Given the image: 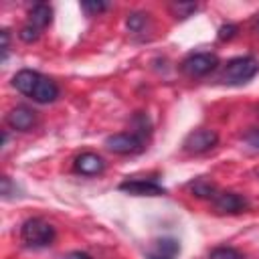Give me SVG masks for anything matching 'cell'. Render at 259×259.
Returning <instances> with one entry per match:
<instances>
[{
	"label": "cell",
	"mask_w": 259,
	"mask_h": 259,
	"mask_svg": "<svg viewBox=\"0 0 259 259\" xmlns=\"http://www.w3.org/2000/svg\"><path fill=\"white\" fill-rule=\"evenodd\" d=\"M237 34V26L235 24H223L219 28V40H231Z\"/></svg>",
	"instance_id": "cell-20"
},
{
	"label": "cell",
	"mask_w": 259,
	"mask_h": 259,
	"mask_svg": "<svg viewBox=\"0 0 259 259\" xmlns=\"http://www.w3.org/2000/svg\"><path fill=\"white\" fill-rule=\"evenodd\" d=\"M75 170L83 176H97L105 170V160L95 152H83L75 158Z\"/></svg>",
	"instance_id": "cell-9"
},
{
	"label": "cell",
	"mask_w": 259,
	"mask_h": 259,
	"mask_svg": "<svg viewBox=\"0 0 259 259\" xmlns=\"http://www.w3.org/2000/svg\"><path fill=\"white\" fill-rule=\"evenodd\" d=\"M190 190H192V194H196L200 198H214L217 196L214 184L208 182V180H204V178H198V180L190 182Z\"/></svg>",
	"instance_id": "cell-13"
},
{
	"label": "cell",
	"mask_w": 259,
	"mask_h": 259,
	"mask_svg": "<svg viewBox=\"0 0 259 259\" xmlns=\"http://www.w3.org/2000/svg\"><path fill=\"white\" fill-rule=\"evenodd\" d=\"M217 144H219V134H217L214 130L200 127V130L190 132V134L184 138L182 148H184V152H188V154H204V152L212 150Z\"/></svg>",
	"instance_id": "cell-5"
},
{
	"label": "cell",
	"mask_w": 259,
	"mask_h": 259,
	"mask_svg": "<svg viewBox=\"0 0 259 259\" xmlns=\"http://www.w3.org/2000/svg\"><path fill=\"white\" fill-rule=\"evenodd\" d=\"M63 259H91V255L83 253V251H71L69 255H65Z\"/></svg>",
	"instance_id": "cell-23"
},
{
	"label": "cell",
	"mask_w": 259,
	"mask_h": 259,
	"mask_svg": "<svg viewBox=\"0 0 259 259\" xmlns=\"http://www.w3.org/2000/svg\"><path fill=\"white\" fill-rule=\"evenodd\" d=\"M38 79H40V73H36L32 69H22L12 77V85L16 87V91H20L22 95L30 97L34 87H36V83H38Z\"/></svg>",
	"instance_id": "cell-11"
},
{
	"label": "cell",
	"mask_w": 259,
	"mask_h": 259,
	"mask_svg": "<svg viewBox=\"0 0 259 259\" xmlns=\"http://www.w3.org/2000/svg\"><path fill=\"white\" fill-rule=\"evenodd\" d=\"M117 188L121 192L134 194V196H162V194H166V188L162 184H158L156 180H142V178L123 180Z\"/></svg>",
	"instance_id": "cell-6"
},
{
	"label": "cell",
	"mask_w": 259,
	"mask_h": 259,
	"mask_svg": "<svg viewBox=\"0 0 259 259\" xmlns=\"http://www.w3.org/2000/svg\"><path fill=\"white\" fill-rule=\"evenodd\" d=\"M107 2H95V0H85V2H81V8L87 12V14H99V12H103V10H107Z\"/></svg>",
	"instance_id": "cell-16"
},
{
	"label": "cell",
	"mask_w": 259,
	"mask_h": 259,
	"mask_svg": "<svg viewBox=\"0 0 259 259\" xmlns=\"http://www.w3.org/2000/svg\"><path fill=\"white\" fill-rule=\"evenodd\" d=\"M178 249H180V247H178V243H176V241H172V239H164V241H160L162 257H164V255H174Z\"/></svg>",
	"instance_id": "cell-19"
},
{
	"label": "cell",
	"mask_w": 259,
	"mask_h": 259,
	"mask_svg": "<svg viewBox=\"0 0 259 259\" xmlns=\"http://www.w3.org/2000/svg\"><path fill=\"white\" fill-rule=\"evenodd\" d=\"M217 67H219V57L212 53H192L180 63V69L188 77H204Z\"/></svg>",
	"instance_id": "cell-4"
},
{
	"label": "cell",
	"mask_w": 259,
	"mask_h": 259,
	"mask_svg": "<svg viewBox=\"0 0 259 259\" xmlns=\"http://www.w3.org/2000/svg\"><path fill=\"white\" fill-rule=\"evenodd\" d=\"M105 148L117 156H132L144 150V138L134 132H119L105 138Z\"/></svg>",
	"instance_id": "cell-3"
},
{
	"label": "cell",
	"mask_w": 259,
	"mask_h": 259,
	"mask_svg": "<svg viewBox=\"0 0 259 259\" xmlns=\"http://www.w3.org/2000/svg\"><path fill=\"white\" fill-rule=\"evenodd\" d=\"M28 22H30L32 26H36L38 30L47 28V26L53 22V8H51L49 4H42V2L34 4V6L30 8V12H28Z\"/></svg>",
	"instance_id": "cell-12"
},
{
	"label": "cell",
	"mask_w": 259,
	"mask_h": 259,
	"mask_svg": "<svg viewBox=\"0 0 259 259\" xmlns=\"http://www.w3.org/2000/svg\"><path fill=\"white\" fill-rule=\"evenodd\" d=\"M257 73H259V61L255 57H251V55L235 57L225 65L221 81L227 85H243V83L251 81Z\"/></svg>",
	"instance_id": "cell-2"
},
{
	"label": "cell",
	"mask_w": 259,
	"mask_h": 259,
	"mask_svg": "<svg viewBox=\"0 0 259 259\" xmlns=\"http://www.w3.org/2000/svg\"><path fill=\"white\" fill-rule=\"evenodd\" d=\"M18 36H20V40H24V42H34V40L40 36V30H38L36 26H32L30 22H26V24L20 28Z\"/></svg>",
	"instance_id": "cell-15"
},
{
	"label": "cell",
	"mask_w": 259,
	"mask_h": 259,
	"mask_svg": "<svg viewBox=\"0 0 259 259\" xmlns=\"http://www.w3.org/2000/svg\"><path fill=\"white\" fill-rule=\"evenodd\" d=\"M0 34H2V53H4V59H6L8 49H10V34H8V30H6V28H4Z\"/></svg>",
	"instance_id": "cell-22"
},
{
	"label": "cell",
	"mask_w": 259,
	"mask_h": 259,
	"mask_svg": "<svg viewBox=\"0 0 259 259\" xmlns=\"http://www.w3.org/2000/svg\"><path fill=\"white\" fill-rule=\"evenodd\" d=\"M57 237V231L55 227L40 219V217H32V219H26L20 227V239L26 247H32V249H38V247H49L53 245Z\"/></svg>",
	"instance_id": "cell-1"
},
{
	"label": "cell",
	"mask_w": 259,
	"mask_h": 259,
	"mask_svg": "<svg viewBox=\"0 0 259 259\" xmlns=\"http://www.w3.org/2000/svg\"><path fill=\"white\" fill-rule=\"evenodd\" d=\"M208 259H243V255L233 247H217L210 251Z\"/></svg>",
	"instance_id": "cell-14"
},
{
	"label": "cell",
	"mask_w": 259,
	"mask_h": 259,
	"mask_svg": "<svg viewBox=\"0 0 259 259\" xmlns=\"http://www.w3.org/2000/svg\"><path fill=\"white\" fill-rule=\"evenodd\" d=\"M57 97H59V87H57V83H55L53 79L40 75V79H38V83H36V87H34L30 99H34L36 103H53Z\"/></svg>",
	"instance_id": "cell-10"
},
{
	"label": "cell",
	"mask_w": 259,
	"mask_h": 259,
	"mask_svg": "<svg viewBox=\"0 0 259 259\" xmlns=\"http://www.w3.org/2000/svg\"><path fill=\"white\" fill-rule=\"evenodd\" d=\"M127 28L130 30H134V32H138V30H142V26L146 24V14H140V12H134V14H130L127 16Z\"/></svg>",
	"instance_id": "cell-18"
},
{
	"label": "cell",
	"mask_w": 259,
	"mask_h": 259,
	"mask_svg": "<svg viewBox=\"0 0 259 259\" xmlns=\"http://www.w3.org/2000/svg\"><path fill=\"white\" fill-rule=\"evenodd\" d=\"M212 204L217 212H225V214H237L249 208V200L237 192H217Z\"/></svg>",
	"instance_id": "cell-7"
},
{
	"label": "cell",
	"mask_w": 259,
	"mask_h": 259,
	"mask_svg": "<svg viewBox=\"0 0 259 259\" xmlns=\"http://www.w3.org/2000/svg\"><path fill=\"white\" fill-rule=\"evenodd\" d=\"M245 140H247V144H249V146H253V148H257V150H259V127L251 130V132L245 136Z\"/></svg>",
	"instance_id": "cell-21"
},
{
	"label": "cell",
	"mask_w": 259,
	"mask_h": 259,
	"mask_svg": "<svg viewBox=\"0 0 259 259\" xmlns=\"http://www.w3.org/2000/svg\"><path fill=\"white\" fill-rule=\"evenodd\" d=\"M172 10H174L176 18H186V16H190V12L196 10V4H192V2H188V4L178 2V4H172Z\"/></svg>",
	"instance_id": "cell-17"
},
{
	"label": "cell",
	"mask_w": 259,
	"mask_h": 259,
	"mask_svg": "<svg viewBox=\"0 0 259 259\" xmlns=\"http://www.w3.org/2000/svg\"><path fill=\"white\" fill-rule=\"evenodd\" d=\"M6 123H8L12 130L28 132V130H32V125L36 123V111L30 109L28 105H16L14 109L8 111Z\"/></svg>",
	"instance_id": "cell-8"
},
{
	"label": "cell",
	"mask_w": 259,
	"mask_h": 259,
	"mask_svg": "<svg viewBox=\"0 0 259 259\" xmlns=\"http://www.w3.org/2000/svg\"><path fill=\"white\" fill-rule=\"evenodd\" d=\"M150 259H166V257H156V255H152Z\"/></svg>",
	"instance_id": "cell-24"
},
{
	"label": "cell",
	"mask_w": 259,
	"mask_h": 259,
	"mask_svg": "<svg viewBox=\"0 0 259 259\" xmlns=\"http://www.w3.org/2000/svg\"><path fill=\"white\" fill-rule=\"evenodd\" d=\"M257 30H259V20H257Z\"/></svg>",
	"instance_id": "cell-25"
}]
</instances>
